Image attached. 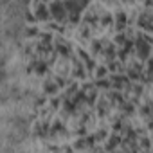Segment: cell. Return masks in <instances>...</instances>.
Listing matches in <instances>:
<instances>
[{"label": "cell", "instance_id": "1", "mask_svg": "<svg viewBox=\"0 0 153 153\" xmlns=\"http://www.w3.org/2000/svg\"><path fill=\"white\" fill-rule=\"evenodd\" d=\"M51 15L56 18V20H63L65 18V15H67V7H65V2H59V0H54V2L51 4Z\"/></svg>", "mask_w": 153, "mask_h": 153}, {"label": "cell", "instance_id": "2", "mask_svg": "<svg viewBox=\"0 0 153 153\" xmlns=\"http://www.w3.org/2000/svg\"><path fill=\"white\" fill-rule=\"evenodd\" d=\"M110 83L114 88H124V87H130V78H126V76H112Z\"/></svg>", "mask_w": 153, "mask_h": 153}, {"label": "cell", "instance_id": "3", "mask_svg": "<svg viewBox=\"0 0 153 153\" xmlns=\"http://www.w3.org/2000/svg\"><path fill=\"white\" fill-rule=\"evenodd\" d=\"M52 15H51V9L49 7H45V6H42V4H38V7H36V18L38 20H49Z\"/></svg>", "mask_w": 153, "mask_h": 153}, {"label": "cell", "instance_id": "4", "mask_svg": "<svg viewBox=\"0 0 153 153\" xmlns=\"http://www.w3.org/2000/svg\"><path fill=\"white\" fill-rule=\"evenodd\" d=\"M56 54H59V56H63V58H70L68 47H67L61 40H56Z\"/></svg>", "mask_w": 153, "mask_h": 153}, {"label": "cell", "instance_id": "5", "mask_svg": "<svg viewBox=\"0 0 153 153\" xmlns=\"http://www.w3.org/2000/svg\"><path fill=\"white\" fill-rule=\"evenodd\" d=\"M29 70H34L36 74H40V76H42V74H45V72H47V63H45V61H34V63L29 67Z\"/></svg>", "mask_w": 153, "mask_h": 153}, {"label": "cell", "instance_id": "6", "mask_svg": "<svg viewBox=\"0 0 153 153\" xmlns=\"http://www.w3.org/2000/svg\"><path fill=\"white\" fill-rule=\"evenodd\" d=\"M58 133H67V128H65L59 121H56V123L51 126V135L54 137V135H58Z\"/></svg>", "mask_w": 153, "mask_h": 153}, {"label": "cell", "instance_id": "7", "mask_svg": "<svg viewBox=\"0 0 153 153\" xmlns=\"http://www.w3.org/2000/svg\"><path fill=\"white\" fill-rule=\"evenodd\" d=\"M108 101L110 103H117V105H123L124 103V97H123V94H119V92H110L108 94Z\"/></svg>", "mask_w": 153, "mask_h": 153}, {"label": "cell", "instance_id": "8", "mask_svg": "<svg viewBox=\"0 0 153 153\" xmlns=\"http://www.w3.org/2000/svg\"><path fill=\"white\" fill-rule=\"evenodd\" d=\"M117 31H123L126 27V15L124 13H117V22H115Z\"/></svg>", "mask_w": 153, "mask_h": 153}, {"label": "cell", "instance_id": "9", "mask_svg": "<svg viewBox=\"0 0 153 153\" xmlns=\"http://www.w3.org/2000/svg\"><path fill=\"white\" fill-rule=\"evenodd\" d=\"M58 87H59V85H58L56 81H47V83L43 85V90H45L47 94H56V92H58Z\"/></svg>", "mask_w": 153, "mask_h": 153}, {"label": "cell", "instance_id": "10", "mask_svg": "<svg viewBox=\"0 0 153 153\" xmlns=\"http://www.w3.org/2000/svg\"><path fill=\"white\" fill-rule=\"evenodd\" d=\"M108 103H110L108 97L97 103V114H99V115H106V112H108Z\"/></svg>", "mask_w": 153, "mask_h": 153}, {"label": "cell", "instance_id": "11", "mask_svg": "<svg viewBox=\"0 0 153 153\" xmlns=\"http://www.w3.org/2000/svg\"><path fill=\"white\" fill-rule=\"evenodd\" d=\"M119 144H121V137H119V135H112L110 140H108V144H106V149H114V148H117Z\"/></svg>", "mask_w": 153, "mask_h": 153}, {"label": "cell", "instance_id": "12", "mask_svg": "<svg viewBox=\"0 0 153 153\" xmlns=\"http://www.w3.org/2000/svg\"><path fill=\"white\" fill-rule=\"evenodd\" d=\"M115 45H106V49H105V56L108 58V61H112V59H115Z\"/></svg>", "mask_w": 153, "mask_h": 153}, {"label": "cell", "instance_id": "13", "mask_svg": "<svg viewBox=\"0 0 153 153\" xmlns=\"http://www.w3.org/2000/svg\"><path fill=\"white\" fill-rule=\"evenodd\" d=\"M96 87H97V88H110V87H112V83H110L108 79H105V78H97Z\"/></svg>", "mask_w": 153, "mask_h": 153}, {"label": "cell", "instance_id": "14", "mask_svg": "<svg viewBox=\"0 0 153 153\" xmlns=\"http://www.w3.org/2000/svg\"><path fill=\"white\" fill-rule=\"evenodd\" d=\"M133 110H135V103H133V101H131V103H123V112H124V114L131 115Z\"/></svg>", "mask_w": 153, "mask_h": 153}, {"label": "cell", "instance_id": "15", "mask_svg": "<svg viewBox=\"0 0 153 153\" xmlns=\"http://www.w3.org/2000/svg\"><path fill=\"white\" fill-rule=\"evenodd\" d=\"M76 92H78V85H72V87H68V90H67V96H65V97H70V99H72V97L76 96Z\"/></svg>", "mask_w": 153, "mask_h": 153}, {"label": "cell", "instance_id": "16", "mask_svg": "<svg viewBox=\"0 0 153 153\" xmlns=\"http://www.w3.org/2000/svg\"><path fill=\"white\" fill-rule=\"evenodd\" d=\"M126 40H128V38H126L123 33H119V34L115 36V43H119V45H124V43H126Z\"/></svg>", "mask_w": 153, "mask_h": 153}, {"label": "cell", "instance_id": "17", "mask_svg": "<svg viewBox=\"0 0 153 153\" xmlns=\"http://www.w3.org/2000/svg\"><path fill=\"white\" fill-rule=\"evenodd\" d=\"M96 76H97V78H105V76H106V68L105 67H97L96 68Z\"/></svg>", "mask_w": 153, "mask_h": 153}, {"label": "cell", "instance_id": "18", "mask_svg": "<svg viewBox=\"0 0 153 153\" xmlns=\"http://www.w3.org/2000/svg\"><path fill=\"white\" fill-rule=\"evenodd\" d=\"M74 76H78V78H83V76H85V72H83L81 65H78V67H76V70H74Z\"/></svg>", "mask_w": 153, "mask_h": 153}, {"label": "cell", "instance_id": "19", "mask_svg": "<svg viewBox=\"0 0 153 153\" xmlns=\"http://www.w3.org/2000/svg\"><path fill=\"white\" fill-rule=\"evenodd\" d=\"M24 16H25V20H27V22H34V20H38V18H36V15H31L29 11H25V15H24Z\"/></svg>", "mask_w": 153, "mask_h": 153}, {"label": "cell", "instance_id": "20", "mask_svg": "<svg viewBox=\"0 0 153 153\" xmlns=\"http://www.w3.org/2000/svg\"><path fill=\"white\" fill-rule=\"evenodd\" d=\"M101 24H103V25H108V24H112V16H110V15H105V16L101 18Z\"/></svg>", "mask_w": 153, "mask_h": 153}, {"label": "cell", "instance_id": "21", "mask_svg": "<svg viewBox=\"0 0 153 153\" xmlns=\"http://www.w3.org/2000/svg\"><path fill=\"white\" fill-rule=\"evenodd\" d=\"M140 148H144V149H149V140H148L146 137H142V139H140Z\"/></svg>", "mask_w": 153, "mask_h": 153}, {"label": "cell", "instance_id": "22", "mask_svg": "<svg viewBox=\"0 0 153 153\" xmlns=\"http://www.w3.org/2000/svg\"><path fill=\"white\" fill-rule=\"evenodd\" d=\"M121 128H123V123H121V119H117V121L114 123V130H115V131H119Z\"/></svg>", "mask_w": 153, "mask_h": 153}, {"label": "cell", "instance_id": "23", "mask_svg": "<svg viewBox=\"0 0 153 153\" xmlns=\"http://www.w3.org/2000/svg\"><path fill=\"white\" fill-rule=\"evenodd\" d=\"M105 137H106V131H105V130H101V131H99V133L96 135V139H97V140H103Z\"/></svg>", "mask_w": 153, "mask_h": 153}, {"label": "cell", "instance_id": "24", "mask_svg": "<svg viewBox=\"0 0 153 153\" xmlns=\"http://www.w3.org/2000/svg\"><path fill=\"white\" fill-rule=\"evenodd\" d=\"M54 81H56V83H58V85H59V87H65V85H67V81H65V79H63V78H56V79H54Z\"/></svg>", "mask_w": 153, "mask_h": 153}, {"label": "cell", "instance_id": "25", "mask_svg": "<svg viewBox=\"0 0 153 153\" xmlns=\"http://www.w3.org/2000/svg\"><path fill=\"white\" fill-rule=\"evenodd\" d=\"M36 33H38V31H36L34 27H29V29H27V34H29V36H34Z\"/></svg>", "mask_w": 153, "mask_h": 153}, {"label": "cell", "instance_id": "26", "mask_svg": "<svg viewBox=\"0 0 153 153\" xmlns=\"http://www.w3.org/2000/svg\"><path fill=\"white\" fill-rule=\"evenodd\" d=\"M42 105H45V97H38L36 99V106H42Z\"/></svg>", "mask_w": 153, "mask_h": 153}, {"label": "cell", "instance_id": "27", "mask_svg": "<svg viewBox=\"0 0 153 153\" xmlns=\"http://www.w3.org/2000/svg\"><path fill=\"white\" fill-rule=\"evenodd\" d=\"M59 103H61V101H59L58 97H54V99H52V108H56V106H59Z\"/></svg>", "mask_w": 153, "mask_h": 153}, {"label": "cell", "instance_id": "28", "mask_svg": "<svg viewBox=\"0 0 153 153\" xmlns=\"http://www.w3.org/2000/svg\"><path fill=\"white\" fill-rule=\"evenodd\" d=\"M148 7H153V0H146V2H144Z\"/></svg>", "mask_w": 153, "mask_h": 153}, {"label": "cell", "instance_id": "29", "mask_svg": "<svg viewBox=\"0 0 153 153\" xmlns=\"http://www.w3.org/2000/svg\"><path fill=\"white\" fill-rule=\"evenodd\" d=\"M148 128H149V130H151V131H153V119H151V121H149V124H148Z\"/></svg>", "mask_w": 153, "mask_h": 153}, {"label": "cell", "instance_id": "30", "mask_svg": "<svg viewBox=\"0 0 153 153\" xmlns=\"http://www.w3.org/2000/svg\"><path fill=\"white\" fill-rule=\"evenodd\" d=\"M20 2H22V4H29V0H20Z\"/></svg>", "mask_w": 153, "mask_h": 153}, {"label": "cell", "instance_id": "31", "mask_svg": "<svg viewBox=\"0 0 153 153\" xmlns=\"http://www.w3.org/2000/svg\"><path fill=\"white\" fill-rule=\"evenodd\" d=\"M38 2H42V0H38ZM43 2H45V0H43Z\"/></svg>", "mask_w": 153, "mask_h": 153}]
</instances>
